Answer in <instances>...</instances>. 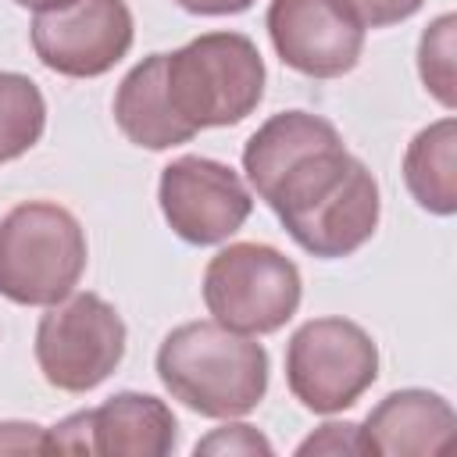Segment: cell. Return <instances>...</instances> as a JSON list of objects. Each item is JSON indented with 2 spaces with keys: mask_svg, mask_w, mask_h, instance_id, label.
<instances>
[{
  "mask_svg": "<svg viewBox=\"0 0 457 457\" xmlns=\"http://www.w3.org/2000/svg\"><path fill=\"white\" fill-rule=\"evenodd\" d=\"M311 257H350L378 228V182L343 139L300 154L261 196Z\"/></svg>",
  "mask_w": 457,
  "mask_h": 457,
  "instance_id": "obj_1",
  "label": "cell"
},
{
  "mask_svg": "<svg viewBox=\"0 0 457 457\" xmlns=\"http://www.w3.org/2000/svg\"><path fill=\"white\" fill-rule=\"evenodd\" d=\"M157 378L204 418H239L268 393V350L221 321H186L164 336Z\"/></svg>",
  "mask_w": 457,
  "mask_h": 457,
  "instance_id": "obj_2",
  "label": "cell"
},
{
  "mask_svg": "<svg viewBox=\"0 0 457 457\" xmlns=\"http://www.w3.org/2000/svg\"><path fill=\"white\" fill-rule=\"evenodd\" d=\"M79 218L50 200H25L0 218V296L21 307H54L86 271Z\"/></svg>",
  "mask_w": 457,
  "mask_h": 457,
  "instance_id": "obj_3",
  "label": "cell"
},
{
  "mask_svg": "<svg viewBox=\"0 0 457 457\" xmlns=\"http://www.w3.org/2000/svg\"><path fill=\"white\" fill-rule=\"evenodd\" d=\"M164 86L186 125H239L264 96V57L243 32H204L164 54Z\"/></svg>",
  "mask_w": 457,
  "mask_h": 457,
  "instance_id": "obj_4",
  "label": "cell"
},
{
  "mask_svg": "<svg viewBox=\"0 0 457 457\" xmlns=\"http://www.w3.org/2000/svg\"><path fill=\"white\" fill-rule=\"evenodd\" d=\"M300 268L268 243H228L204 268V303L232 332H278L300 307Z\"/></svg>",
  "mask_w": 457,
  "mask_h": 457,
  "instance_id": "obj_5",
  "label": "cell"
},
{
  "mask_svg": "<svg viewBox=\"0 0 457 457\" xmlns=\"http://www.w3.org/2000/svg\"><path fill=\"white\" fill-rule=\"evenodd\" d=\"M378 378V346L350 318L303 321L286 350L289 393L314 414L353 407Z\"/></svg>",
  "mask_w": 457,
  "mask_h": 457,
  "instance_id": "obj_6",
  "label": "cell"
},
{
  "mask_svg": "<svg viewBox=\"0 0 457 457\" xmlns=\"http://www.w3.org/2000/svg\"><path fill=\"white\" fill-rule=\"evenodd\" d=\"M125 357V321L96 293H71L36 328V364L61 393L96 389Z\"/></svg>",
  "mask_w": 457,
  "mask_h": 457,
  "instance_id": "obj_7",
  "label": "cell"
},
{
  "mask_svg": "<svg viewBox=\"0 0 457 457\" xmlns=\"http://www.w3.org/2000/svg\"><path fill=\"white\" fill-rule=\"evenodd\" d=\"M36 57L68 79H96L111 71L132 46V11L125 0H68L36 11L32 18Z\"/></svg>",
  "mask_w": 457,
  "mask_h": 457,
  "instance_id": "obj_8",
  "label": "cell"
},
{
  "mask_svg": "<svg viewBox=\"0 0 457 457\" xmlns=\"http://www.w3.org/2000/svg\"><path fill=\"white\" fill-rule=\"evenodd\" d=\"M157 200L171 232L193 246L225 243L243 228L253 211V196L239 171L196 154L164 164Z\"/></svg>",
  "mask_w": 457,
  "mask_h": 457,
  "instance_id": "obj_9",
  "label": "cell"
},
{
  "mask_svg": "<svg viewBox=\"0 0 457 457\" xmlns=\"http://www.w3.org/2000/svg\"><path fill=\"white\" fill-rule=\"evenodd\" d=\"M179 421L161 396L114 393L100 407L75 411L46 428V453L164 457L175 450Z\"/></svg>",
  "mask_w": 457,
  "mask_h": 457,
  "instance_id": "obj_10",
  "label": "cell"
},
{
  "mask_svg": "<svg viewBox=\"0 0 457 457\" xmlns=\"http://www.w3.org/2000/svg\"><path fill=\"white\" fill-rule=\"evenodd\" d=\"M268 36L282 64L307 79H339L364 50V25L346 0H271Z\"/></svg>",
  "mask_w": 457,
  "mask_h": 457,
  "instance_id": "obj_11",
  "label": "cell"
},
{
  "mask_svg": "<svg viewBox=\"0 0 457 457\" xmlns=\"http://www.w3.org/2000/svg\"><path fill=\"white\" fill-rule=\"evenodd\" d=\"M364 439L382 457H436L457 443L453 407L428 389H396L364 418Z\"/></svg>",
  "mask_w": 457,
  "mask_h": 457,
  "instance_id": "obj_12",
  "label": "cell"
},
{
  "mask_svg": "<svg viewBox=\"0 0 457 457\" xmlns=\"http://www.w3.org/2000/svg\"><path fill=\"white\" fill-rule=\"evenodd\" d=\"M114 121L121 136L143 150H171L196 136L186 125L164 86V54L143 57L114 93Z\"/></svg>",
  "mask_w": 457,
  "mask_h": 457,
  "instance_id": "obj_13",
  "label": "cell"
},
{
  "mask_svg": "<svg viewBox=\"0 0 457 457\" xmlns=\"http://www.w3.org/2000/svg\"><path fill=\"white\" fill-rule=\"evenodd\" d=\"M343 139L336 132L332 121L307 114V111H282L271 114L243 146V171L246 182L257 189V196L268 193V186L307 150L321 146V143H336Z\"/></svg>",
  "mask_w": 457,
  "mask_h": 457,
  "instance_id": "obj_14",
  "label": "cell"
},
{
  "mask_svg": "<svg viewBox=\"0 0 457 457\" xmlns=\"http://www.w3.org/2000/svg\"><path fill=\"white\" fill-rule=\"evenodd\" d=\"M403 182L411 196L432 211L450 218L457 211V125L453 118H439L421 129L403 154Z\"/></svg>",
  "mask_w": 457,
  "mask_h": 457,
  "instance_id": "obj_15",
  "label": "cell"
},
{
  "mask_svg": "<svg viewBox=\"0 0 457 457\" xmlns=\"http://www.w3.org/2000/svg\"><path fill=\"white\" fill-rule=\"evenodd\" d=\"M46 129V100L21 71H0V161L29 154Z\"/></svg>",
  "mask_w": 457,
  "mask_h": 457,
  "instance_id": "obj_16",
  "label": "cell"
},
{
  "mask_svg": "<svg viewBox=\"0 0 457 457\" xmlns=\"http://www.w3.org/2000/svg\"><path fill=\"white\" fill-rule=\"evenodd\" d=\"M453 29H457V18L439 14L421 32V43H418L421 82L446 111H453V104H457V93H453Z\"/></svg>",
  "mask_w": 457,
  "mask_h": 457,
  "instance_id": "obj_17",
  "label": "cell"
},
{
  "mask_svg": "<svg viewBox=\"0 0 457 457\" xmlns=\"http://www.w3.org/2000/svg\"><path fill=\"white\" fill-rule=\"evenodd\" d=\"M300 457L307 453H371L368 450V439H364V428L353 425V421H325L314 436H307L300 446H296Z\"/></svg>",
  "mask_w": 457,
  "mask_h": 457,
  "instance_id": "obj_18",
  "label": "cell"
},
{
  "mask_svg": "<svg viewBox=\"0 0 457 457\" xmlns=\"http://www.w3.org/2000/svg\"><path fill=\"white\" fill-rule=\"evenodd\" d=\"M196 453H271V443L253 425H225L200 439Z\"/></svg>",
  "mask_w": 457,
  "mask_h": 457,
  "instance_id": "obj_19",
  "label": "cell"
},
{
  "mask_svg": "<svg viewBox=\"0 0 457 457\" xmlns=\"http://www.w3.org/2000/svg\"><path fill=\"white\" fill-rule=\"evenodd\" d=\"M346 4L361 18L364 29H386V25H396L418 14L425 0H346Z\"/></svg>",
  "mask_w": 457,
  "mask_h": 457,
  "instance_id": "obj_20",
  "label": "cell"
},
{
  "mask_svg": "<svg viewBox=\"0 0 457 457\" xmlns=\"http://www.w3.org/2000/svg\"><path fill=\"white\" fill-rule=\"evenodd\" d=\"M0 453H46V428L32 421H0Z\"/></svg>",
  "mask_w": 457,
  "mask_h": 457,
  "instance_id": "obj_21",
  "label": "cell"
},
{
  "mask_svg": "<svg viewBox=\"0 0 457 457\" xmlns=\"http://www.w3.org/2000/svg\"><path fill=\"white\" fill-rule=\"evenodd\" d=\"M189 14H239L253 7V0H175Z\"/></svg>",
  "mask_w": 457,
  "mask_h": 457,
  "instance_id": "obj_22",
  "label": "cell"
},
{
  "mask_svg": "<svg viewBox=\"0 0 457 457\" xmlns=\"http://www.w3.org/2000/svg\"><path fill=\"white\" fill-rule=\"evenodd\" d=\"M18 7H29V11H46V7H61L68 0H14Z\"/></svg>",
  "mask_w": 457,
  "mask_h": 457,
  "instance_id": "obj_23",
  "label": "cell"
}]
</instances>
